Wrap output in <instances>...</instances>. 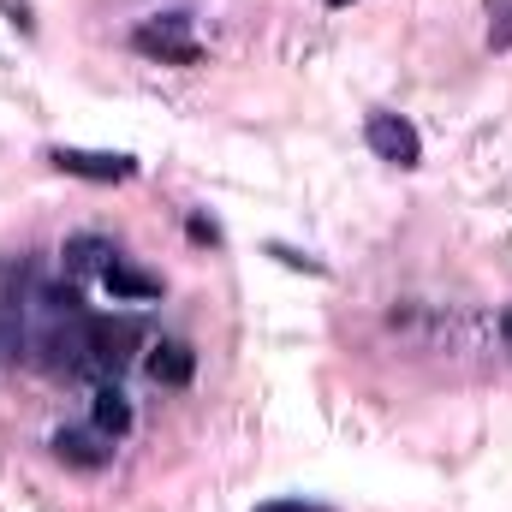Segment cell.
Segmentation results:
<instances>
[{
	"mask_svg": "<svg viewBox=\"0 0 512 512\" xmlns=\"http://www.w3.org/2000/svg\"><path fill=\"white\" fill-rule=\"evenodd\" d=\"M18 352V322H12V310H0V364Z\"/></svg>",
	"mask_w": 512,
	"mask_h": 512,
	"instance_id": "10",
	"label": "cell"
},
{
	"mask_svg": "<svg viewBox=\"0 0 512 512\" xmlns=\"http://www.w3.org/2000/svg\"><path fill=\"white\" fill-rule=\"evenodd\" d=\"M84 346H90V364L96 370H120L137 346V322L131 316H90L84 322Z\"/></svg>",
	"mask_w": 512,
	"mask_h": 512,
	"instance_id": "2",
	"label": "cell"
},
{
	"mask_svg": "<svg viewBox=\"0 0 512 512\" xmlns=\"http://www.w3.org/2000/svg\"><path fill=\"white\" fill-rule=\"evenodd\" d=\"M364 137H370V149L382 161H393V167H417L423 161V137H417L411 120H399V114H370Z\"/></svg>",
	"mask_w": 512,
	"mask_h": 512,
	"instance_id": "3",
	"label": "cell"
},
{
	"mask_svg": "<svg viewBox=\"0 0 512 512\" xmlns=\"http://www.w3.org/2000/svg\"><path fill=\"white\" fill-rule=\"evenodd\" d=\"M137 54H155V60H173V66H197V42H191V18H179V12H167V18H155V24H143L137 36Z\"/></svg>",
	"mask_w": 512,
	"mask_h": 512,
	"instance_id": "1",
	"label": "cell"
},
{
	"mask_svg": "<svg viewBox=\"0 0 512 512\" xmlns=\"http://www.w3.org/2000/svg\"><path fill=\"white\" fill-rule=\"evenodd\" d=\"M149 376L161 387H185L197 376V358H191V346H179V340H161L155 352H149Z\"/></svg>",
	"mask_w": 512,
	"mask_h": 512,
	"instance_id": "6",
	"label": "cell"
},
{
	"mask_svg": "<svg viewBox=\"0 0 512 512\" xmlns=\"http://www.w3.org/2000/svg\"><path fill=\"white\" fill-rule=\"evenodd\" d=\"M262 512H322V507H304V501H274V507H262Z\"/></svg>",
	"mask_w": 512,
	"mask_h": 512,
	"instance_id": "12",
	"label": "cell"
},
{
	"mask_svg": "<svg viewBox=\"0 0 512 512\" xmlns=\"http://www.w3.org/2000/svg\"><path fill=\"white\" fill-rule=\"evenodd\" d=\"M102 286H108L114 298H155V292H161L155 274H137V268H126V262H114V268L102 274Z\"/></svg>",
	"mask_w": 512,
	"mask_h": 512,
	"instance_id": "8",
	"label": "cell"
},
{
	"mask_svg": "<svg viewBox=\"0 0 512 512\" xmlns=\"http://www.w3.org/2000/svg\"><path fill=\"white\" fill-rule=\"evenodd\" d=\"M489 6H495V0H489ZM489 42H495V48H512V0H501V24L489 30Z\"/></svg>",
	"mask_w": 512,
	"mask_h": 512,
	"instance_id": "11",
	"label": "cell"
},
{
	"mask_svg": "<svg viewBox=\"0 0 512 512\" xmlns=\"http://www.w3.org/2000/svg\"><path fill=\"white\" fill-rule=\"evenodd\" d=\"M96 429H102V435H126L131 429V405H126L120 387H102V393H96Z\"/></svg>",
	"mask_w": 512,
	"mask_h": 512,
	"instance_id": "9",
	"label": "cell"
},
{
	"mask_svg": "<svg viewBox=\"0 0 512 512\" xmlns=\"http://www.w3.org/2000/svg\"><path fill=\"white\" fill-rule=\"evenodd\" d=\"M66 262H72L78 274H108L120 256H114V245H108V239H96V233H78V239H66Z\"/></svg>",
	"mask_w": 512,
	"mask_h": 512,
	"instance_id": "7",
	"label": "cell"
},
{
	"mask_svg": "<svg viewBox=\"0 0 512 512\" xmlns=\"http://www.w3.org/2000/svg\"><path fill=\"white\" fill-rule=\"evenodd\" d=\"M507 340H512V316H507Z\"/></svg>",
	"mask_w": 512,
	"mask_h": 512,
	"instance_id": "14",
	"label": "cell"
},
{
	"mask_svg": "<svg viewBox=\"0 0 512 512\" xmlns=\"http://www.w3.org/2000/svg\"><path fill=\"white\" fill-rule=\"evenodd\" d=\"M0 6H6V12H12L18 24H30V6H24V0H0Z\"/></svg>",
	"mask_w": 512,
	"mask_h": 512,
	"instance_id": "13",
	"label": "cell"
},
{
	"mask_svg": "<svg viewBox=\"0 0 512 512\" xmlns=\"http://www.w3.org/2000/svg\"><path fill=\"white\" fill-rule=\"evenodd\" d=\"M328 6H346V0H328Z\"/></svg>",
	"mask_w": 512,
	"mask_h": 512,
	"instance_id": "15",
	"label": "cell"
},
{
	"mask_svg": "<svg viewBox=\"0 0 512 512\" xmlns=\"http://www.w3.org/2000/svg\"><path fill=\"white\" fill-rule=\"evenodd\" d=\"M48 161L72 179H96V185H114V179H131L137 161L131 155H108V149H48Z\"/></svg>",
	"mask_w": 512,
	"mask_h": 512,
	"instance_id": "4",
	"label": "cell"
},
{
	"mask_svg": "<svg viewBox=\"0 0 512 512\" xmlns=\"http://www.w3.org/2000/svg\"><path fill=\"white\" fill-rule=\"evenodd\" d=\"M54 459L60 465H78V471H102L108 465V441L90 435V429H60L54 435Z\"/></svg>",
	"mask_w": 512,
	"mask_h": 512,
	"instance_id": "5",
	"label": "cell"
}]
</instances>
